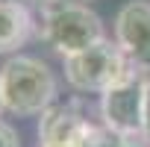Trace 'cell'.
I'll use <instances>...</instances> for the list:
<instances>
[{"instance_id": "obj_2", "label": "cell", "mask_w": 150, "mask_h": 147, "mask_svg": "<svg viewBox=\"0 0 150 147\" xmlns=\"http://www.w3.org/2000/svg\"><path fill=\"white\" fill-rule=\"evenodd\" d=\"M38 38L62 59L106 38L100 15L83 0H44L38 3Z\"/></svg>"}, {"instance_id": "obj_10", "label": "cell", "mask_w": 150, "mask_h": 147, "mask_svg": "<svg viewBox=\"0 0 150 147\" xmlns=\"http://www.w3.org/2000/svg\"><path fill=\"white\" fill-rule=\"evenodd\" d=\"M141 135L150 141V74H147V86H144V127H141Z\"/></svg>"}, {"instance_id": "obj_6", "label": "cell", "mask_w": 150, "mask_h": 147, "mask_svg": "<svg viewBox=\"0 0 150 147\" xmlns=\"http://www.w3.org/2000/svg\"><path fill=\"white\" fill-rule=\"evenodd\" d=\"M91 121L80 97L53 103L38 115V147H83Z\"/></svg>"}, {"instance_id": "obj_1", "label": "cell", "mask_w": 150, "mask_h": 147, "mask_svg": "<svg viewBox=\"0 0 150 147\" xmlns=\"http://www.w3.org/2000/svg\"><path fill=\"white\" fill-rule=\"evenodd\" d=\"M59 83L47 62L30 53L6 56L0 65V97L3 112L15 118H38L56 103Z\"/></svg>"}, {"instance_id": "obj_9", "label": "cell", "mask_w": 150, "mask_h": 147, "mask_svg": "<svg viewBox=\"0 0 150 147\" xmlns=\"http://www.w3.org/2000/svg\"><path fill=\"white\" fill-rule=\"evenodd\" d=\"M0 147H21V138H18L15 127L6 124L3 118H0Z\"/></svg>"}, {"instance_id": "obj_11", "label": "cell", "mask_w": 150, "mask_h": 147, "mask_svg": "<svg viewBox=\"0 0 150 147\" xmlns=\"http://www.w3.org/2000/svg\"><path fill=\"white\" fill-rule=\"evenodd\" d=\"M0 112H3V97H0Z\"/></svg>"}, {"instance_id": "obj_13", "label": "cell", "mask_w": 150, "mask_h": 147, "mask_svg": "<svg viewBox=\"0 0 150 147\" xmlns=\"http://www.w3.org/2000/svg\"><path fill=\"white\" fill-rule=\"evenodd\" d=\"M83 3H91V0H83Z\"/></svg>"}, {"instance_id": "obj_4", "label": "cell", "mask_w": 150, "mask_h": 147, "mask_svg": "<svg viewBox=\"0 0 150 147\" xmlns=\"http://www.w3.org/2000/svg\"><path fill=\"white\" fill-rule=\"evenodd\" d=\"M144 86H147V74L132 65L121 80H115L106 91H100L103 127H109L121 135H141V127H144Z\"/></svg>"}, {"instance_id": "obj_5", "label": "cell", "mask_w": 150, "mask_h": 147, "mask_svg": "<svg viewBox=\"0 0 150 147\" xmlns=\"http://www.w3.org/2000/svg\"><path fill=\"white\" fill-rule=\"evenodd\" d=\"M115 41L129 65L150 74V0H127L115 12Z\"/></svg>"}, {"instance_id": "obj_8", "label": "cell", "mask_w": 150, "mask_h": 147, "mask_svg": "<svg viewBox=\"0 0 150 147\" xmlns=\"http://www.w3.org/2000/svg\"><path fill=\"white\" fill-rule=\"evenodd\" d=\"M83 147H124V135L103 124H91L83 138Z\"/></svg>"}, {"instance_id": "obj_12", "label": "cell", "mask_w": 150, "mask_h": 147, "mask_svg": "<svg viewBox=\"0 0 150 147\" xmlns=\"http://www.w3.org/2000/svg\"><path fill=\"white\" fill-rule=\"evenodd\" d=\"M33 3H35V6H38V3H44V0H33Z\"/></svg>"}, {"instance_id": "obj_3", "label": "cell", "mask_w": 150, "mask_h": 147, "mask_svg": "<svg viewBox=\"0 0 150 147\" xmlns=\"http://www.w3.org/2000/svg\"><path fill=\"white\" fill-rule=\"evenodd\" d=\"M132 65L124 56V50L118 47V41H109V38H100L91 47L62 59L65 83L74 91H80V94H100V91H106Z\"/></svg>"}, {"instance_id": "obj_7", "label": "cell", "mask_w": 150, "mask_h": 147, "mask_svg": "<svg viewBox=\"0 0 150 147\" xmlns=\"http://www.w3.org/2000/svg\"><path fill=\"white\" fill-rule=\"evenodd\" d=\"M38 35V24L24 0H0V56H15Z\"/></svg>"}]
</instances>
